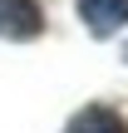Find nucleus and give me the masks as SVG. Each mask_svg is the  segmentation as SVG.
I'll list each match as a JSON object with an SVG mask.
<instances>
[{
	"mask_svg": "<svg viewBox=\"0 0 128 133\" xmlns=\"http://www.w3.org/2000/svg\"><path fill=\"white\" fill-rule=\"evenodd\" d=\"M64 133H128V123H123L118 109H109V104H89V109H79V114L69 118Z\"/></svg>",
	"mask_w": 128,
	"mask_h": 133,
	"instance_id": "nucleus-3",
	"label": "nucleus"
},
{
	"mask_svg": "<svg viewBox=\"0 0 128 133\" xmlns=\"http://www.w3.org/2000/svg\"><path fill=\"white\" fill-rule=\"evenodd\" d=\"M44 5L39 0H0V39H39Z\"/></svg>",
	"mask_w": 128,
	"mask_h": 133,
	"instance_id": "nucleus-1",
	"label": "nucleus"
},
{
	"mask_svg": "<svg viewBox=\"0 0 128 133\" xmlns=\"http://www.w3.org/2000/svg\"><path fill=\"white\" fill-rule=\"evenodd\" d=\"M74 10H79V20H84V30L89 35H118L128 25V0H74Z\"/></svg>",
	"mask_w": 128,
	"mask_h": 133,
	"instance_id": "nucleus-2",
	"label": "nucleus"
},
{
	"mask_svg": "<svg viewBox=\"0 0 128 133\" xmlns=\"http://www.w3.org/2000/svg\"><path fill=\"white\" fill-rule=\"evenodd\" d=\"M123 59H128V49H123Z\"/></svg>",
	"mask_w": 128,
	"mask_h": 133,
	"instance_id": "nucleus-4",
	"label": "nucleus"
}]
</instances>
